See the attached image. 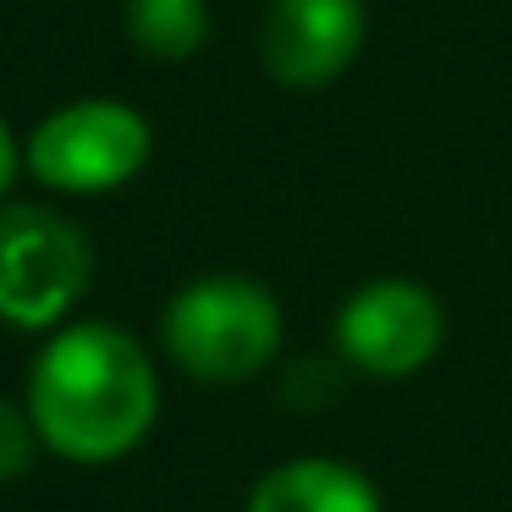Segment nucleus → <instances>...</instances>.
<instances>
[{"label":"nucleus","instance_id":"nucleus-5","mask_svg":"<svg viewBox=\"0 0 512 512\" xmlns=\"http://www.w3.org/2000/svg\"><path fill=\"white\" fill-rule=\"evenodd\" d=\"M331 342L353 375L397 386L441 358L446 347V303L419 276H369L336 303Z\"/></svg>","mask_w":512,"mask_h":512},{"label":"nucleus","instance_id":"nucleus-2","mask_svg":"<svg viewBox=\"0 0 512 512\" xmlns=\"http://www.w3.org/2000/svg\"><path fill=\"white\" fill-rule=\"evenodd\" d=\"M287 342V309L259 276L210 270L182 281L160 309V347L199 386H243L265 375Z\"/></svg>","mask_w":512,"mask_h":512},{"label":"nucleus","instance_id":"nucleus-6","mask_svg":"<svg viewBox=\"0 0 512 512\" xmlns=\"http://www.w3.org/2000/svg\"><path fill=\"white\" fill-rule=\"evenodd\" d=\"M364 39V0H270L259 17V67L287 94H320L353 72Z\"/></svg>","mask_w":512,"mask_h":512},{"label":"nucleus","instance_id":"nucleus-8","mask_svg":"<svg viewBox=\"0 0 512 512\" xmlns=\"http://www.w3.org/2000/svg\"><path fill=\"white\" fill-rule=\"evenodd\" d=\"M122 28L138 56L149 61H193L210 45V0H122Z\"/></svg>","mask_w":512,"mask_h":512},{"label":"nucleus","instance_id":"nucleus-9","mask_svg":"<svg viewBox=\"0 0 512 512\" xmlns=\"http://www.w3.org/2000/svg\"><path fill=\"white\" fill-rule=\"evenodd\" d=\"M39 452H45V446H39V430H34V419H28V408L0 397V485L23 479Z\"/></svg>","mask_w":512,"mask_h":512},{"label":"nucleus","instance_id":"nucleus-1","mask_svg":"<svg viewBox=\"0 0 512 512\" xmlns=\"http://www.w3.org/2000/svg\"><path fill=\"white\" fill-rule=\"evenodd\" d=\"M23 408L50 457L111 468L133 457L160 419L155 353L116 320H67L39 342Z\"/></svg>","mask_w":512,"mask_h":512},{"label":"nucleus","instance_id":"nucleus-7","mask_svg":"<svg viewBox=\"0 0 512 512\" xmlns=\"http://www.w3.org/2000/svg\"><path fill=\"white\" fill-rule=\"evenodd\" d=\"M243 512H386L380 485L336 452H303L265 468Z\"/></svg>","mask_w":512,"mask_h":512},{"label":"nucleus","instance_id":"nucleus-4","mask_svg":"<svg viewBox=\"0 0 512 512\" xmlns=\"http://www.w3.org/2000/svg\"><path fill=\"white\" fill-rule=\"evenodd\" d=\"M94 287V243L72 215L50 204L0 210V325L50 336L78 320Z\"/></svg>","mask_w":512,"mask_h":512},{"label":"nucleus","instance_id":"nucleus-10","mask_svg":"<svg viewBox=\"0 0 512 512\" xmlns=\"http://www.w3.org/2000/svg\"><path fill=\"white\" fill-rule=\"evenodd\" d=\"M17 177H28L23 171V138L12 133L6 116H0V204H6V193L17 188Z\"/></svg>","mask_w":512,"mask_h":512},{"label":"nucleus","instance_id":"nucleus-3","mask_svg":"<svg viewBox=\"0 0 512 512\" xmlns=\"http://www.w3.org/2000/svg\"><path fill=\"white\" fill-rule=\"evenodd\" d=\"M155 155V127L138 105L111 94H83L39 116L23 138V171L61 199H105L144 177Z\"/></svg>","mask_w":512,"mask_h":512}]
</instances>
